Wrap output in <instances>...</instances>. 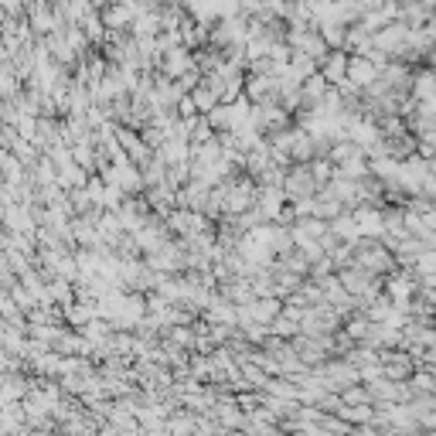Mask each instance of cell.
Returning a JSON list of instances; mask_svg holds the SVG:
<instances>
[{
	"label": "cell",
	"mask_w": 436,
	"mask_h": 436,
	"mask_svg": "<svg viewBox=\"0 0 436 436\" xmlns=\"http://www.w3.org/2000/svg\"><path fill=\"white\" fill-rule=\"evenodd\" d=\"M279 191H283V198H286L290 205H293V201H307V198L317 194V181L310 177L307 164H290L286 174H283V181H279Z\"/></svg>",
	"instance_id": "1"
},
{
	"label": "cell",
	"mask_w": 436,
	"mask_h": 436,
	"mask_svg": "<svg viewBox=\"0 0 436 436\" xmlns=\"http://www.w3.org/2000/svg\"><path fill=\"white\" fill-rule=\"evenodd\" d=\"M154 69H157V72H161L164 79H171V82H177L181 76L194 72V55H191L187 48H174V51L161 55V58L154 62Z\"/></svg>",
	"instance_id": "2"
},
{
	"label": "cell",
	"mask_w": 436,
	"mask_h": 436,
	"mask_svg": "<svg viewBox=\"0 0 436 436\" xmlns=\"http://www.w3.org/2000/svg\"><path fill=\"white\" fill-rule=\"evenodd\" d=\"M345 72H348V51H328V58L317 65V76L331 89H338L345 82Z\"/></svg>",
	"instance_id": "3"
},
{
	"label": "cell",
	"mask_w": 436,
	"mask_h": 436,
	"mask_svg": "<svg viewBox=\"0 0 436 436\" xmlns=\"http://www.w3.org/2000/svg\"><path fill=\"white\" fill-rule=\"evenodd\" d=\"M334 416H338L345 426L354 430V426H368V423L375 420V409H371V406H341Z\"/></svg>",
	"instance_id": "4"
},
{
	"label": "cell",
	"mask_w": 436,
	"mask_h": 436,
	"mask_svg": "<svg viewBox=\"0 0 436 436\" xmlns=\"http://www.w3.org/2000/svg\"><path fill=\"white\" fill-rule=\"evenodd\" d=\"M338 399H341V406H371L365 385H348L345 392H338Z\"/></svg>",
	"instance_id": "5"
},
{
	"label": "cell",
	"mask_w": 436,
	"mask_h": 436,
	"mask_svg": "<svg viewBox=\"0 0 436 436\" xmlns=\"http://www.w3.org/2000/svg\"><path fill=\"white\" fill-rule=\"evenodd\" d=\"M205 123L215 133H229V106H215L211 113H205Z\"/></svg>",
	"instance_id": "6"
},
{
	"label": "cell",
	"mask_w": 436,
	"mask_h": 436,
	"mask_svg": "<svg viewBox=\"0 0 436 436\" xmlns=\"http://www.w3.org/2000/svg\"><path fill=\"white\" fill-rule=\"evenodd\" d=\"M416 436H433V433H416Z\"/></svg>",
	"instance_id": "7"
},
{
	"label": "cell",
	"mask_w": 436,
	"mask_h": 436,
	"mask_svg": "<svg viewBox=\"0 0 436 436\" xmlns=\"http://www.w3.org/2000/svg\"><path fill=\"white\" fill-rule=\"evenodd\" d=\"M164 436H171V433H164Z\"/></svg>",
	"instance_id": "8"
}]
</instances>
